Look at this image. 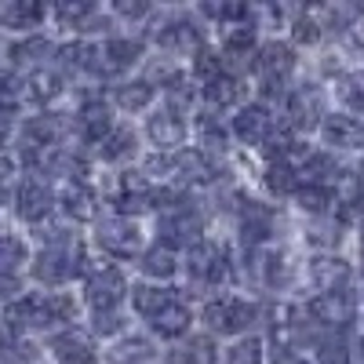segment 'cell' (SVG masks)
<instances>
[{
	"label": "cell",
	"mask_w": 364,
	"mask_h": 364,
	"mask_svg": "<svg viewBox=\"0 0 364 364\" xmlns=\"http://www.w3.org/2000/svg\"><path fill=\"white\" fill-rule=\"evenodd\" d=\"M317 357H321V364H350V350L343 339H324Z\"/></svg>",
	"instance_id": "obj_42"
},
{
	"label": "cell",
	"mask_w": 364,
	"mask_h": 364,
	"mask_svg": "<svg viewBox=\"0 0 364 364\" xmlns=\"http://www.w3.org/2000/svg\"><path fill=\"white\" fill-rule=\"evenodd\" d=\"M291 70H295V55H291L288 44L273 41L255 55V77L262 80V91H281L288 84Z\"/></svg>",
	"instance_id": "obj_7"
},
{
	"label": "cell",
	"mask_w": 364,
	"mask_h": 364,
	"mask_svg": "<svg viewBox=\"0 0 364 364\" xmlns=\"http://www.w3.org/2000/svg\"><path fill=\"white\" fill-rule=\"evenodd\" d=\"M99 245H102L109 255H117V259H132V255H139V248H142V233H139L128 219H109V223L99 226Z\"/></svg>",
	"instance_id": "obj_12"
},
{
	"label": "cell",
	"mask_w": 364,
	"mask_h": 364,
	"mask_svg": "<svg viewBox=\"0 0 364 364\" xmlns=\"http://www.w3.org/2000/svg\"><path fill=\"white\" fill-rule=\"evenodd\" d=\"M154 91H157V84H149V80H132V84H120V87L113 91V99H117L120 109H146L149 99H154Z\"/></svg>",
	"instance_id": "obj_29"
},
{
	"label": "cell",
	"mask_w": 364,
	"mask_h": 364,
	"mask_svg": "<svg viewBox=\"0 0 364 364\" xmlns=\"http://www.w3.org/2000/svg\"><path fill=\"white\" fill-rule=\"evenodd\" d=\"M240 233H245L248 245H262L273 233V211L259 200H245L240 204Z\"/></svg>",
	"instance_id": "obj_18"
},
{
	"label": "cell",
	"mask_w": 364,
	"mask_h": 364,
	"mask_svg": "<svg viewBox=\"0 0 364 364\" xmlns=\"http://www.w3.org/2000/svg\"><path fill=\"white\" fill-rule=\"evenodd\" d=\"M204 95H208L211 106L226 109V106H237V102H240V95H245V84H240L237 77H230V73H223V77H215L211 84H204Z\"/></svg>",
	"instance_id": "obj_26"
},
{
	"label": "cell",
	"mask_w": 364,
	"mask_h": 364,
	"mask_svg": "<svg viewBox=\"0 0 364 364\" xmlns=\"http://www.w3.org/2000/svg\"><path fill=\"white\" fill-rule=\"evenodd\" d=\"M266 186H269L273 193H295V190H299V175H295V168H288L284 161H273L269 171H266Z\"/></svg>",
	"instance_id": "obj_37"
},
{
	"label": "cell",
	"mask_w": 364,
	"mask_h": 364,
	"mask_svg": "<svg viewBox=\"0 0 364 364\" xmlns=\"http://www.w3.org/2000/svg\"><path fill=\"white\" fill-rule=\"evenodd\" d=\"M175 262H178V255L171 252V248H164V245H154L146 255H142V273H149V277H171L175 273Z\"/></svg>",
	"instance_id": "obj_30"
},
{
	"label": "cell",
	"mask_w": 364,
	"mask_h": 364,
	"mask_svg": "<svg viewBox=\"0 0 364 364\" xmlns=\"http://www.w3.org/2000/svg\"><path fill=\"white\" fill-rule=\"evenodd\" d=\"M321 135H324L328 146H339V149H360L364 146V124L357 117H343V113L324 117L321 120Z\"/></svg>",
	"instance_id": "obj_17"
},
{
	"label": "cell",
	"mask_w": 364,
	"mask_h": 364,
	"mask_svg": "<svg viewBox=\"0 0 364 364\" xmlns=\"http://www.w3.org/2000/svg\"><path fill=\"white\" fill-rule=\"evenodd\" d=\"M360 273H364V262H360Z\"/></svg>",
	"instance_id": "obj_53"
},
{
	"label": "cell",
	"mask_w": 364,
	"mask_h": 364,
	"mask_svg": "<svg viewBox=\"0 0 364 364\" xmlns=\"http://www.w3.org/2000/svg\"><path fill=\"white\" fill-rule=\"evenodd\" d=\"M11 178H15V164L8 157H0V200L11 193Z\"/></svg>",
	"instance_id": "obj_47"
},
{
	"label": "cell",
	"mask_w": 364,
	"mask_h": 364,
	"mask_svg": "<svg viewBox=\"0 0 364 364\" xmlns=\"http://www.w3.org/2000/svg\"><path fill=\"white\" fill-rule=\"evenodd\" d=\"M99 146H102V149H99L102 161L117 164V161H124V157H132V154H135V132H132V128H113Z\"/></svg>",
	"instance_id": "obj_27"
},
{
	"label": "cell",
	"mask_w": 364,
	"mask_h": 364,
	"mask_svg": "<svg viewBox=\"0 0 364 364\" xmlns=\"http://www.w3.org/2000/svg\"><path fill=\"white\" fill-rule=\"evenodd\" d=\"M146 135L161 149H178L182 139H186V124H182V117L175 109H157L154 117L146 120Z\"/></svg>",
	"instance_id": "obj_15"
},
{
	"label": "cell",
	"mask_w": 364,
	"mask_h": 364,
	"mask_svg": "<svg viewBox=\"0 0 364 364\" xmlns=\"http://www.w3.org/2000/svg\"><path fill=\"white\" fill-rule=\"evenodd\" d=\"M339 99H343V106L346 109H353V113H364V70H353V73H346V77H339Z\"/></svg>",
	"instance_id": "obj_33"
},
{
	"label": "cell",
	"mask_w": 364,
	"mask_h": 364,
	"mask_svg": "<svg viewBox=\"0 0 364 364\" xmlns=\"http://www.w3.org/2000/svg\"><path fill=\"white\" fill-rule=\"evenodd\" d=\"M204 321L219 336H237V331H245L255 321V306L245 299H215L204 306Z\"/></svg>",
	"instance_id": "obj_6"
},
{
	"label": "cell",
	"mask_w": 364,
	"mask_h": 364,
	"mask_svg": "<svg viewBox=\"0 0 364 364\" xmlns=\"http://www.w3.org/2000/svg\"><path fill=\"white\" fill-rule=\"evenodd\" d=\"M288 117H291V128L299 132H310L321 124V117H324V95L317 87H295L291 95H288Z\"/></svg>",
	"instance_id": "obj_11"
},
{
	"label": "cell",
	"mask_w": 364,
	"mask_h": 364,
	"mask_svg": "<svg viewBox=\"0 0 364 364\" xmlns=\"http://www.w3.org/2000/svg\"><path fill=\"white\" fill-rule=\"evenodd\" d=\"M190 321H193L190 310L182 306L178 299H171L168 306H161L154 317H149V328H154L157 336H164V339H178V336H186V331H190Z\"/></svg>",
	"instance_id": "obj_20"
},
{
	"label": "cell",
	"mask_w": 364,
	"mask_h": 364,
	"mask_svg": "<svg viewBox=\"0 0 364 364\" xmlns=\"http://www.w3.org/2000/svg\"><path fill=\"white\" fill-rule=\"evenodd\" d=\"M77 124H80V135L87 142H102L109 132H113V120H109V109L102 102H84L80 106V117H77Z\"/></svg>",
	"instance_id": "obj_22"
},
{
	"label": "cell",
	"mask_w": 364,
	"mask_h": 364,
	"mask_svg": "<svg viewBox=\"0 0 364 364\" xmlns=\"http://www.w3.org/2000/svg\"><path fill=\"white\" fill-rule=\"evenodd\" d=\"M306 314L317 321V324H328V328H346L357 314V299L350 291H331V295H317Z\"/></svg>",
	"instance_id": "obj_10"
},
{
	"label": "cell",
	"mask_w": 364,
	"mask_h": 364,
	"mask_svg": "<svg viewBox=\"0 0 364 364\" xmlns=\"http://www.w3.org/2000/svg\"><path fill=\"white\" fill-rule=\"evenodd\" d=\"M29 262L26 255V245L18 237L11 233H0V273H8V277H15V269H22Z\"/></svg>",
	"instance_id": "obj_31"
},
{
	"label": "cell",
	"mask_w": 364,
	"mask_h": 364,
	"mask_svg": "<svg viewBox=\"0 0 364 364\" xmlns=\"http://www.w3.org/2000/svg\"><path fill=\"white\" fill-rule=\"evenodd\" d=\"M360 353H364V336H360Z\"/></svg>",
	"instance_id": "obj_52"
},
{
	"label": "cell",
	"mask_w": 364,
	"mask_h": 364,
	"mask_svg": "<svg viewBox=\"0 0 364 364\" xmlns=\"http://www.w3.org/2000/svg\"><path fill=\"white\" fill-rule=\"evenodd\" d=\"M117 15H124V18H139V15H146L149 11V4L146 0H117Z\"/></svg>",
	"instance_id": "obj_46"
},
{
	"label": "cell",
	"mask_w": 364,
	"mask_h": 364,
	"mask_svg": "<svg viewBox=\"0 0 364 364\" xmlns=\"http://www.w3.org/2000/svg\"><path fill=\"white\" fill-rule=\"evenodd\" d=\"M200 142L208 146V149H226V135H223V128L215 124V120H200Z\"/></svg>",
	"instance_id": "obj_43"
},
{
	"label": "cell",
	"mask_w": 364,
	"mask_h": 364,
	"mask_svg": "<svg viewBox=\"0 0 364 364\" xmlns=\"http://www.w3.org/2000/svg\"><path fill=\"white\" fill-rule=\"evenodd\" d=\"M233 132L240 142H248V146H262L269 142L273 135V117L266 106H245L237 117H233Z\"/></svg>",
	"instance_id": "obj_14"
},
{
	"label": "cell",
	"mask_w": 364,
	"mask_h": 364,
	"mask_svg": "<svg viewBox=\"0 0 364 364\" xmlns=\"http://www.w3.org/2000/svg\"><path fill=\"white\" fill-rule=\"evenodd\" d=\"M41 18H44V4H37V0H15V4L0 8V26L8 29H33Z\"/></svg>",
	"instance_id": "obj_24"
},
{
	"label": "cell",
	"mask_w": 364,
	"mask_h": 364,
	"mask_svg": "<svg viewBox=\"0 0 364 364\" xmlns=\"http://www.w3.org/2000/svg\"><path fill=\"white\" fill-rule=\"evenodd\" d=\"M146 360H154V346L146 339H124L113 350V364H146Z\"/></svg>",
	"instance_id": "obj_36"
},
{
	"label": "cell",
	"mask_w": 364,
	"mask_h": 364,
	"mask_svg": "<svg viewBox=\"0 0 364 364\" xmlns=\"http://www.w3.org/2000/svg\"><path fill=\"white\" fill-rule=\"evenodd\" d=\"M132 299H135V310L142 314V317H154L161 306H168V302L175 299L168 288H154V284H139L135 291H132Z\"/></svg>",
	"instance_id": "obj_32"
},
{
	"label": "cell",
	"mask_w": 364,
	"mask_h": 364,
	"mask_svg": "<svg viewBox=\"0 0 364 364\" xmlns=\"http://www.w3.org/2000/svg\"><path fill=\"white\" fill-rule=\"evenodd\" d=\"M360 237H364V219H360Z\"/></svg>",
	"instance_id": "obj_51"
},
{
	"label": "cell",
	"mask_w": 364,
	"mask_h": 364,
	"mask_svg": "<svg viewBox=\"0 0 364 364\" xmlns=\"http://www.w3.org/2000/svg\"><path fill=\"white\" fill-rule=\"evenodd\" d=\"M255 48V29L252 26H233L230 33H226V55H248Z\"/></svg>",
	"instance_id": "obj_40"
},
{
	"label": "cell",
	"mask_w": 364,
	"mask_h": 364,
	"mask_svg": "<svg viewBox=\"0 0 364 364\" xmlns=\"http://www.w3.org/2000/svg\"><path fill=\"white\" fill-rule=\"evenodd\" d=\"M128 284L124 277H120V269L117 266H102L95 273H87V284H84V299H87V306L95 310V314H113L120 306V299H124Z\"/></svg>",
	"instance_id": "obj_4"
},
{
	"label": "cell",
	"mask_w": 364,
	"mask_h": 364,
	"mask_svg": "<svg viewBox=\"0 0 364 364\" xmlns=\"http://www.w3.org/2000/svg\"><path fill=\"white\" fill-rule=\"evenodd\" d=\"M15 208H18V219H22V223H41V219H48L51 208H55L51 182H48L41 171H29V175L18 182Z\"/></svg>",
	"instance_id": "obj_5"
},
{
	"label": "cell",
	"mask_w": 364,
	"mask_h": 364,
	"mask_svg": "<svg viewBox=\"0 0 364 364\" xmlns=\"http://www.w3.org/2000/svg\"><path fill=\"white\" fill-rule=\"evenodd\" d=\"M58 321H73L70 295H26V299H15L4 314V324L15 331L18 328H51Z\"/></svg>",
	"instance_id": "obj_1"
},
{
	"label": "cell",
	"mask_w": 364,
	"mask_h": 364,
	"mask_svg": "<svg viewBox=\"0 0 364 364\" xmlns=\"http://www.w3.org/2000/svg\"><path fill=\"white\" fill-rule=\"evenodd\" d=\"M51 353L58 364H95V346L80 328H66L51 339Z\"/></svg>",
	"instance_id": "obj_13"
},
{
	"label": "cell",
	"mask_w": 364,
	"mask_h": 364,
	"mask_svg": "<svg viewBox=\"0 0 364 364\" xmlns=\"http://www.w3.org/2000/svg\"><path fill=\"white\" fill-rule=\"evenodd\" d=\"M360 186H364V164H360Z\"/></svg>",
	"instance_id": "obj_49"
},
{
	"label": "cell",
	"mask_w": 364,
	"mask_h": 364,
	"mask_svg": "<svg viewBox=\"0 0 364 364\" xmlns=\"http://www.w3.org/2000/svg\"><path fill=\"white\" fill-rule=\"evenodd\" d=\"M157 233H161V245L164 248H193L200 233H204V219H200V211H193L190 204H175L171 211H164L161 223H157Z\"/></svg>",
	"instance_id": "obj_3"
},
{
	"label": "cell",
	"mask_w": 364,
	"mask_h": 364,
	"mask_svg": "<svg viewBox=\"0 0 364 364\" xmlns=\"http://www.w3.org/2000/svg\"><path fill=\"white\" fill-rule=\"evenodd\" d=\"M252 273L266 288H277L284 281V255L281 252H255L252 255Z\"/></svg>",
	"instance_id": "obj_25"
},
{
	"label": "cell",
	"mask_w": 364,
	"mask_h": 364,
	"mask_svg": "<svg viewBox=\"0 0 364 364\" xmlns=\"http://www.w3.org/2000/svg\"><path fill=\"white\" fill-rule=\"evenodd\" d=\"M63 211L70 219H77V223H91L95 219V193H91V186H84V182H66L63 186Z\"/></svg>",
	"instance_id": "obj_21"
},
{
	"label": "cell",
	"mask_w": 364,
	"mask_h": 364,
	"mask_svg": "<svg viewBox=\"0 0 364 364\" xmlns=\"http://www.w3.org/2000/svg\"><path fill=\"white\" fill-rule=\"evenodd\" d=\"M157 44L168 48V51H197L200 48V29L190 18H171V22L161 26Z\"/></svg>",
	"instance_id": "obj_19"
},
{
	"label": "cell",
	"mask_w": 364,
	"mask_h": 364,
	"mask_svg": "<svg viewBox=\"0 0 364 364\" xmlns=\"http://www.w3.org/2000/svg\"><path fill=\"white\" fill-rule=\"evenodd\" d=\"M226 364H262V343L259 339H245L230 350V360Z\"/></svg>",
	"instance_id": "obj_41"
},
{
	"label": "cell",
	"mask_w": 364,
	"mask_h": 364,
	"mask_svg": "<svg viewBox=\"0 0 364 364\" xmlns=\"http://www.w3.org/2000/svg\"><path fill=\"white\" fill-rule=\"evenodd\" d=\"M193 73L204 80V84H211L215 77H223V58L215 55V51H208L204 44L197 48V63H193Z\"/></svg>",
	"instance_id": "obj_39"
},
{
	"label": "cell",
	"mask_w": 364,
	"mask_h": 364,
	"mask_svg": "<svg viewBox=\"0 0 364 364\" xmlns=\"http://www.w3.org/2000/svg\"><path fill=\"white\" fill-rule=\"evenodd\" d=\"M288 364H310V360H288Z\"/></svg>",
	"instance_id": "obj_50"
},
{
	"label": "cell",
	"mask_w": 364,
	"mask_h": 364,
	"mask_svg": "<svg viewBox=\"0 0 364 364\" xmlns=\"http://www.w3.org/2000/svg\"><path fill=\"white\" fill-rule=\"evenodd\" d=\"M310 281L321 288V295L346 291V281H350V262H343L339 255H317V259L310 262Z\"/></svg>",
	"instance_id": "obj_16"
},
{
	"label": "cell",
	"mask_w": 364,
	"mask_h": 364,
	"mask_svg": "<svg viewBox=\"0 0 364 364\" xmlns=\"http://www.w3.org/2000/svg\"><path fill=\"white\" fill-rule=\"evenodd\" d=\"M139 55H142V44L132 41V37L99 41V44H95V63H91V73H99V77H117V73H124Z\"/></svg>",
	"instance_id": "obj_8"
},
{
	"label": "cell",
	"mask_w": 364,
	"mask_h": 364,
	"mask_svg": "<svg viewBox=\"0 0 364 364\" xmlns=\"http://www.w3.org/2000/svg\"><path fill=\"white\" fill-rule=\"evenodd\" d=\"M80 273V248L73 240H51V245L33 259V277L44 284H66Z\"/></svg>",
	"instance_id": "obj_2"
},
{
	"label": "cell",
	"mask_w": 364,
	"mask_h": 364,
	"mask_svg": "<svg viewBox=\"0 0 364 364\" xmlns=\"http://www.w3.org/2000/svg\"><path fill=\"white\" fill-rule=\"evenodd\" d=\"M168 364H215V343L208 336H193L168 353Z\"/></svg>",
	"instance_id": "obj_23"
},
{
	"label": "cell",
	"mask_w": 364,
	"mask_h": 364,
	"mask_svg": "<svg viewBox=\"0 0 364 364\" xmlns=\"http://www.w3.org/2000/svg\"><path fill=\"white\" fill-rule=\"evenodd\" d=\"M15 291H18V281L8 277V273H0V302H11Z\"/></svg>",
	"instance_id": "obj_48"
},
{
	"label": "cell",
	"mask_w": 364,
	"mask_h": 364,
	"mask_svg": "<svg viewBox=\"0 0 364 364\" xmlns=\"http://www.w3.org/2000/svg\"><path fill=\"white\" fill-rule=\"evenodd\" d=\"M186 269H190V277L197 284H219L226 281V252L219 245H211V240H197V245L190 248V259H186Z\"/></svg>",
	"instance_id": "obj_9"
},
{
	"label": "cell",
	"mask_w": 364,
	"mask_h": 364,
	"mask_svg": "<svg viewBox=\"0 0 364 364\" xmlns=\"http://www.w3.org/2000/svg\"><path fill=\"white\" fill-rule=\"evenodd\" d=\"M55 15L66 26H84L91 15H95V0H63V4L55 8Z\"/></svg>",
	"instance_id": "obj_38"
},
{
	"label": "cell",
	"mask_w": 364,
	"mask_h": 364,
	"mask_svg": "<svg viewBox=\"0 0 364 364\" xmlns=\"http://www.w3.org/2000/svg\"><path fill=\"white\" fill-rule=\"evenodd\" d=\"M48 55H51V44L44 37H29V41H22V44L11 48V58H15V63H22V66H37V63H44Z\"/></svg>",
	"instance_id": "obj_35"
},
{
	"label": "cell",
	"mask_w": 364,
	"mask_h": 364,
	"mask_svg": "<svg viewBox=\"0 0 364 364\" xmlns=\"http://www.w3.org/2000/svg\"><path fill=\"white\" fill-rule=\"evenodd\" d=\"M295 200L302 211H310V215H324V211L336 204V193H331V186H314V182H302V186L295 190Z\"/></svg>",
	"instance_id": "obj_28"
},
{
	"label": "cell",
	"mask_w": 364,
	"mask_h": 364,
	"mask_svg": "<svg viewBox=\"0 0 364 364\" xmlns=\"http://www.w3.org/2000/svg\"><path fill=\"white\" fill-rule=\"evenodd\" d=\"M15 95H18V80L0 70V106H15Z\"/></svg>",
	"instance_id": "obj_45"
},
{
	"label": "cell",
	"mask_w": 364,
	"mask_h": 364,
	"mask_svg": "<svg viewBox=\"0 0 364 364\" xmlns=\"http://www.w3.org/2000/svg\"><path fill=\"white\" fill-rule=\"evenodd\" d=\"M58 91H63V73H55V70H33V77H29V95H33L37 102H51Z\"/></svg>",
	"instance_id": "obj_34"
},
{
	"label": "cell",
	"mask_w": 364,
	"mask_h": 364,
	"mask_svg": "<svg viewBox=\"0 0 364 364\" xmlns=\"http://www.w3.org/2000/svg\"><path fill=\"white\" fill-rule=\"evenodd\" d=\"M295 41H302V44H314V41H321V26H317V18H314L310 11L295 22Z\"/></svg>",
	"instance_id": "obj_44"
}]
</instances>
